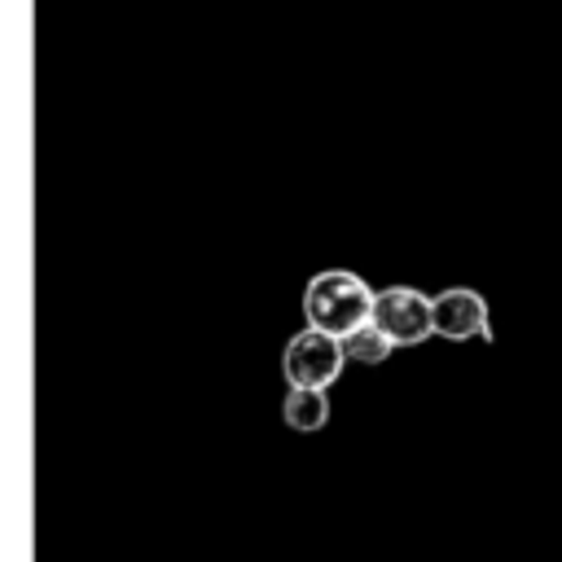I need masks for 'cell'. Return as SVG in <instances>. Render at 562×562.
Masks as SVG:
<instances>
[{"label":"cell","mask_w":562,"mask_h":562,"mask_svg":"<svg viewBox=\"0 0 562 562\" xmlns=\"http://www.w3.org/2000/svg\"><path fill=\"white\" fill-rule=\"evenodd\" d=\"M303 316H307V329H321L329 338H347L351 329L369 325L373 290L364 285V277L342 272V268L316 272L307 281V294H303Z\"/></svg>","instance_id":"cell-1"},{"label":"cell","mask_w":562,"mask_h":562,"mask_svg":"<svg viewBox=\"0 0 562 562\" xmlns=\"http://www.w3.org/2000/svg\"><path fill=\"white\" fill-rule=\"evenodd\" d=\"M369 325L378 334H386L391 347H417V342H426L435 334V325H430V299L422 290H408V285L378 290L373 294Z\"/></svg>","instance_id":"cell-2"},{"label":"cell","mask_w":562,"mask_h":562,"mask_svg":"<svg viewBox=\"0 0 562 562\" xmlns=\"http://www.w3.org/2000/svg\"><path fill=\"white\" fill-rule=\"evenodd\" d=\"M342 360L347 356H342V342L338 338H329L321 329H303L285 347V378H290V386H316V391H325L342 373Z\"/></svg>","instance_id":"cell-3"},{"label":"cell","mask_w":562,"mask_h":562,"mask_svg":"<svg viewBox=\"0 0 562 562\" xmlns=\"http://www.w3.org/2000/svg\"><path fill=\"white\" fill-rule=\"evenodd\" d=\"M430 325L439 338H452V342H465V338H492V325H487V299L465 290V285H452L443 294L430 299Z\"/></svg>","instance_id":"cell-4"},{"label":"cell","mask_w":562,"mask_h":562,"mask_svg":"<svg viewBox=\"0 0 562 562\" xmlns=\"http://www.w3.org/2000/svg\"><path fill=\"white\" fill-rule=\"evenodd\" d=\"M285 422L294 430H321L329 422V400L316 386H290L285 395Z\"/></svg>","instance_id":"cell-5"},{"label":"cell","mask_w":562,"mask_h":562,"mask_svg":"<svg viewBox=\"0 0 562 562\" xmlns=\"http://www.w3.org/2000/svg\"><path fill=\"white\" fill-rule=\"evenodd\" d=\"M342 342V356H351V360H360V364H382L395 347H391V338L386 334H378L373 325H360V329H351L347 338H338Z\"/></svg>","instance_id":"cell-6"}]
</instances>
